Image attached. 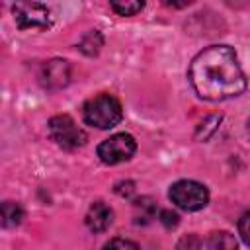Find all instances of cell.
<instances>
[{"label": "cell", "mask_w": 250, "mask_h": 250, "mask_svg": "<svg viewBox=\"0 0 250 250\" xmlns=\"http://www.w3.org/2000/svg\"><path fill=\"white\" fill-rule=\"evenodd\" d=\"M221 115H209L205 117L199 125H197V131H195V139L197 141H207L217 129H219V123H221Z\"/></svg>", "instance_id": "cell-12"}, {"label": "cell", "mask_w": 250, "mask_h": 250, "mask_svg": "<svg viewBox=\"0 0 250 250\" xmlns=\"http://www.w3.org/2000/svg\"><path fill=\"white\" fill-rule=\"evenodd\" d=\"M158 221H160L166 229H176L178 223H180V217H178V213H174L172 209H160V211H158Z\"/></svg>", "instance_id": "cell-16"}, {"label": "cell", "mask_w": 250, "mask_h": 250, "mask_svg": "<svg viewBox=\"0 0 250 250\" xmlns=\"http://www.w3.org/2000/svg\"><path fill=\"white\" fill-rule=\"evenodd\" d=\"M133 191H135V184L129 182V180H127V182H119V184L115 186V193L121 195V197H131Z\"/></svg>", "instance_id": "cell-19"}, {"label": "cell", "mask_w": 250, "mask_h": 250, "mask_svg": "<svg viewBox=\"0 0 250 250\" xmlns=\"http://www.w3.org/2000/svg\"><path fill=\"white\" fill-rule=\"evenodd\" d=\"M49 135L51 139L64 150H76L80 146L86 145V133L82 127L76 125V121L66 115V113H61V115H55L49 119Z\"/></svg>", "instance_id": "cell-4"}, {"label": "cell", "mask_w": 250, "mask_h": 250, "mask_svg": "<svg viewBox=\"0 0 250 250\" xmlns=\"http://www.w3.org/2000/svg\"><path fill=\"white\" fill-rule=\"evenodd\" d=\"M111 10L119 16H135L145 8V2H133V0H117L109 4Z\"/></svg>", "instance_id": "cell-13"}, {"label": "cell", "mask_w": 250, "mask_h": 250, "mask_svg": "<svg viewBox=\"0 0 250 250\" xmlns=\"http://www.w3.org/2000/svg\"><path fill=\"white\" fill-rule=\"evenodd\" d=\"M16 25L20 29H47L51 27V12L39 2H16L12 6Z\"/></svg>", "instance_id": "cell-6"}, {"label": "cell", "mask_w": 250, "mask_h": 250, "mask_svg": "<svg viewBox=\"0 0 250 250\" xmlns=\"http://www.w3.org/2000/svg\"><path fill=\"white\" fill-rule=\"evenodd\" d=\"M102 47H104V37L98 29H92V31L84 33L82 39L78 41V49L88 57H96Z\"/></svg>", "instance_id": "cell-10"}, {"label": "cell", "mask_w": 250, "mask_h": 250, "mask_svg": "<svg viewBox=\"0 0 250 250\" xmlns=\"http://www.w3.org/2000/svg\"><path fill=\"white\" fill-rule=\"evenodd\" d=\"M84 223H86L88 230H92V232H104L113 223V211L104 201H94L90 205L88 213H86Z\"/></svg>", "instance_id": "cell-8"}, {"label": "cell", "mask_w": 250, "mask_h": 250, "mask_svg": "<svg viewBox=\"0 0 250 250\" xmlns=\"http://www.w3.org/2000/svg\"><path fill=\"white\" fill-rule=\"evenodd\" d=\"M207 246L211 250H238V240L229 230H213L207 236Z\"/></svg>", "instance_id": "cell-9"}, {"label": "cell", "mask_w": 250, "mask_h": 250, "mask_svg": "<svg viewBox=\"0 0 250 250\" xmlns=\"http://www.w3.org/2000/svg\"><path fill=\"white\" fill-rule=\"evenodd\" d=\"M137 150V141L129 133H115L98 145V158L104 164H119L129 160Z\"/></svg>", "instance_id": "cell-5"}, {"label": "cell", "mask_w": 250, "mask_h": 250, "mask_svg": "<svg viewBox=\"0 0 250 250\" xmlns=\"http://www.w3.org/2000/svg\"><path fill=\"white\" fill-rule=\"evenodd\" d=\"M188 76L195 94L207 102H225L246 90V76L234 49L229 45H211L199 51Z\"/></svg>", "instance_id": "cell-1"}, {"label": "cell", "mask_w": 250, "mask_h": 250, "mask_svg": "<svg viewBox=\"0 0 250 250\" xmlns=\"http://www.w3.org/2000/svg\"><path fill=\"white\" fill-rule=\"evenodd\" d=\"M135 209H141V213H143L145 219H150V217L154 215V211H156V207H154V203L150 201V197H141V199H137V201H135Z\"/></svg>", "instance_id": "cell-18"}, {"label": "cell", "mask_w": 250, "mask_h": 250, "mask_svg": "<svg viewBox=\"0 0 250 250\" xmlns=\"http://www.w3.org/2000/svg\"><path fill=\"white\" fill-rule=\"evenodd\" d=\"M176 250H201V238L197 234H184L178 240Z\"/></svg>", "instance_id": "cell-14"}, {"label": "cell", "mask_w": 250, "mask_h": 250, "mask_svg": "<svg viewBox=\"0 0 250 250\" xmlns=\"http://www.w3.org/2000/svg\"><path fill=\"white\" fill-rule=\"evenodd\" d=\"M168 197L184 211H199L209 203V189L195 180H178L170 186Z\"/></svg>", "instance_id": "cell-3"}, {"label": "cell", "mask_w": 250, "mask_h": 250, "mask_svg": "<svg viewBox=\"0 0 250 250\" xmlns=\"http://www.w3.org/2000/svg\"><path fill=\"white\" fill-rule=\"evenodd\" d=\"M23 221V209L16 201H4L2 203V225L6 229H14Z\"/></svg>", "instance_id": "cell-11"}, {"label": "cell", "mask_w": 250, "mask_h": 250, "mask_svg": "<svg viewBox=\"0 0 250 250\" xmlns=\"http://www.w3.org/2000/svg\"><path fill=\"white\" fill-rule=\"evenodd\" d=\"M104 250H141V248H139V244L133 242V240H127V238H113V240H109V242L104 246Z\"/></svg>", "instance_id": "cell-15"}, {"label": "cell", "mask_w": 250, "mask_h": 250, "mask_svg": "<svg viewBox=\"0 0 250 250\" xmlns=\"http://www.w3.org/2000/svg\"><path fill=\"white\" fill-rule=\"evenodd\" d=\"M82 117L88 125L96 129H111L123 119V109L115 96L98 94L84 104Z\"/></svg>", "instance_id": "cell-2"}, {"label": "cell", "mask_w": 250, "mask_h": 250, "mask_svg": "<svg viewBox=\"0 0 250 250\" xmlns=\"http://www.w3.org/2000/svg\"><path fill=\"white\" fill-rule=\"evenodd\" d=\"M246 129H248V133H250V117H248V123H246Z\"/></svg>", "instance_id": "cell-20"}, {"label": "cell", "mask_w": 250, "mask_h": 250, "mask_svg": "<svg viewBox=\"0 0 250 250\" xmlns=\"http://www.w3.org/2000/svg\"><path fill=\"white\" fill-rule=\"evenodd\" d=\"M238 234L244 240V244L250 246V211H246L240 219H238Z\"/></svg>", "instance_id": "cell-17"}, {"label": "cell", "mask_w": 250, "mask_h": 250, "mask_svg": "<svg viewBox=\"0 0 250 250\" xmlns=\"http://www.w3.org/2000/svg\"><path fill=\"white\" fill-rule=\"evenodd\" d=\"M39 82L47 90H61L70 82V64L64 59H53L41 66Z\"/></svg>", "instance_id": "cell-7"}]
</instances>
